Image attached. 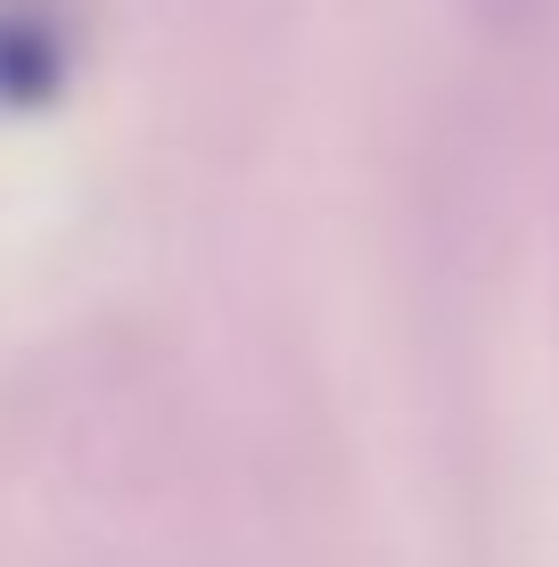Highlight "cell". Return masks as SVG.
I'll list each match as a JSON object with an SVG mask.
<instances>
[{"mask_svg":"<svg viewBox=\"0 0 559 567\" xmlns=\"http://www.w3.org/2000/svg\"><path fill=\"white\" fill-rule=\"evenodd\" d=\"M66 74V42L42 9H0V107H42Z\"/></svg>","mask_w":559,"mask_h":567,"instance_id":"cell-1","label":"cell"}]
</instances>
